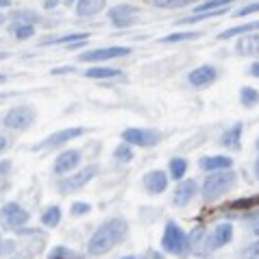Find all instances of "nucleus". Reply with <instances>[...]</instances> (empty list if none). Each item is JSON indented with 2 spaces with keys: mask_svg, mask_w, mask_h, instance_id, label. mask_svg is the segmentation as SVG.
<instances>
[{
  "mask_svg": "<svg viewBox=\"0 0 259 259\" xmlns=\"http://www.w3.org/2000/svg\"><path fill=\"white\" fill-rule=\"evenodd\" d=\"M253 231H255V235H257V237H259V225H257V227H255V229H253Z\"/></svg>",
  "mask_w": 259,
  "mask_h": 259,
  "instance_id": "obj_46",
  "label": "nucleus"
},
{
  "mask_svg": "<svg viewBox=\"0 0 259 259\" xmlns=\"http://www.w3.org/2000/svg\"><path fill=\"white\" fill-rule=\"evenodd\" d=\"M63 72H72V68H57L53 70V74H63Z\"/></svg>",
  "mask_w": 259,
  "mask_h": 259,
  "instance_id": "obj_41",
  "label": "nucleus"
},
{
  "mask_svg": "<svg viewBox=\"0 0 259 259\" xmlns=\"http://www.w3.org/2000/svg\"><path fill=\"white\" fill-rule=\"evenodd\" d=\"M255 177L259 179V157H257V159H255Z\"/></svg>",
  "mask_w": 259,
  "mask_h": 259,
  "instance_id": "obj_43",
  "label": "nucleus"
},
{
  "mask_svg": "<svg viewBox=\"0 0 259 259\" xmlns=\"http://www.w3.org/2000/svg\"><path fill=\"white\" fill-rule=\"evenodd\" d=\"M88 78H113L120 74V70L116 68H107V66H94V68H88L83 72Z\"/></svg>",
  "mask_w": 259,
  "mask_h": 259,
  "instance_id": "obj_22",
  "label": "nucleus"
},
{
  "mask_svg": "<svg viewBox=\"0 0 259 259\" xmlns=\"http://www.w3.org/2000/svg\"><path fill=\"white\" fill-rule=\"evenodd\" d=\"M235 50L242 57H255V55H259V35H246V33H244V37L237 39Z\"/></svg>",
  "mask_w": 259,
  "mask_h": 259,
  "instance_id": "obj_17",
  "label": "nucleus"
},
{
  "mask_svg": "<svg viewBox=\"0 0 259 259\" xmlns=\"http://www.w3.org/2000/svg\"><path fill=\"white\" fill-rule=\"evenodd\" d=\"M28 211L24 209L22 205L18 203H5L3 207H0V225H3L5 229H9V231H18V229H22L26 222H28Z\"/></svg>",
  "mask_w": 259,
  "mask_h": 259,
  "instance_id": "obj_5",
  "label": "nucleus"
},
{
  "mask_svg": "<svg viewBox=\"0 0 259 259\" xmlns=\"http://www.w3.org/2000/svg\"><path fill=\"white\" fill-rule=\"evenodd\" d=\"M5 57H7V53H0V59H5Z\"/></svg>",
  "mask_w": 259,
  "mask_h": 259,
  "instance_id": "obj_47",
  "label": "nucleus"
},
{
  "mask_svg": "<svg viewBox=\"0 0 259 259\" xmlns=\"http://www.w3.org/2000/svg\"><path fill=\"white\" fill-rule=\"evenodd\" d=\"M240 100L244 107H255L259 103V92L255 88H242L240 90Z\"/></svg>",
  "mask_w": 259,
  "mask_h": 259,
  "instance_id": "obj_27",
  "label": "nucleus"
},
{
  "mask_svg": "<svg viewBox=\"0 0 259 259\" xmlns=\"http://www.w3.org/2000/svg\"><path fill=\"white\" fill-rule=\"evenodd\" d=\"M229 3H233V0H207V3L198 5L194 13H203V11H218V9H225L229 7Z\"/></svg>",
  "mask_w": 259,
  "mask_h": 259,
  "instance_id": "obj_29",
  "label": "nucleus"
},
{
  "mask_svg": "<svg viewBox=\"0 0 259 259\" xmlns=\"http://www.w3.org/2000/svg\"><path fill=\"white\" fill-rule=\"evenodd\" d=\"M131 55L128 46H109V48H96V50H88V53L78 55V61H109V59H118V57Z\"/></svg>",
  "mask_w": 259,
  "mask_h": 259,
  "instance_id": "obj_9",
  "label": "nucleus"
},
{
  "mask_svg": "<svg viewBox=\"0 0 259 259\" xmlns=\"http://www.w3.org/2000/svg\"><path fill=\"white\" fill-rule=\"evenodd\" d=\"M0 253H3V240H0Z\"/></svg>",
  "mask_w": 259,
  "mask_h": 259,
  "instance_id": "obj_50",
  "label": "nucleus"
},
{
  "mask_svg": "<svg viewBox=\"0 0 259 259\" xmlns=\"http://www.w3.org/2000/svg\"><path fill=\"white\" fill-rule=\"evenodd\" d=\"M107 0H78L76 3V13L81 18H92L105 9Z\"/></svg>",
  "mask_w": 259,
  "mask_h": 259,
  "instance_id": "obj_18",
  "label": "nucleus"
},
{
  "mask_svg": "<svg viewBox=\"0 0 259 259\" xmlns=\"http://www.w3.org/2000/svg\"><path fill=\"white\" fill-rule=\"evenodd\" d=\"M113 159H118L122 163H128L133 159V148H131V144H126V142H122L120 146H116V150H113Z\"/></svg>",
  "mask_w": 259,
  "mask_h": 259,
  "instance_id": "obj_28",
  "label": "nucleus"
},
{
  "mask_svg": "<svg viewBox=\"0 0 259 259\" xmlns=\"http://www.w3.org/2000/svg\"><path fill=\"white\" fill-rule=\"evenodd\" d=\"M253 31H259V20L257 22H248V24H240V26H233V28H227L218 35V39H229L233 35H244V33H253Z\"/></svg>",
  "mask_w": 259,
  "mask_h": 259,
  "instance_id": "obj_21",
  "label": "nucleus"
},
{
  "mask_svg": "<svg viewBox=\"0 0 259 259\" xmlns=\"http://www.w3.org/2000/svg\"><path fill=\"white\" fill-rule=\"evenodd\" d=\"M11 172V161L9 159H0V177H7Z\"/></svg>",
  "mask_w": 259,
  "mask_h": 259,
  "instance_id": "obj_36",
  "label": "nucleus"
},
{
  "mask_svg": "<svg viewBox=\"0 0 259 259\" xmlns=\"http://www.w3.org/2000/svg\"><path fill=\"white\" fill-rule=\"evenodd\" d=\"M257 11H259V3H253V5H246V7H242V9H237L235 18H246L250 13H257Z\"/></svg>",
  "mask_w": 259,
  "mask_h": 259,
  "instance_id": "obj_35",
  "label": "nucleus"
},
{
  "mask_svg": "<svg viewBox=\"0 0 259 259\" xmlns=\"http://www.w3.org/2000/svg\"><path fill=\"white\" fill-rule=\"evenodd\" d=\"M168 179L170 177L165 175L163 170H150L142 177V185L150 196H157V194H163L165 190H168Z\"/></svg>",
  "mask_w": 259,
  "mask_h": 259,
  "instance_id": "obj_12",
  "label": "nucleus"
},
{
  "mask_svg": "<svg viewBox=\"0 0 259 259\" xmlns=\"http://www.w3.org/2000/svg\"><path fill=\"white\" fill-rule=\"evenodd\" d=\"M78 163H81V153L74 150V148H68L55 159V168L53 170H55V175H70Z\"/></svg>",
  "mask_w": 259,
  "mask_h": 259,
  "instance_id": "obj_14",
  "label": "nucleus"
},
{
  "mask_svg": "<svg viewBox=\"0 0 259 259\" xmlns=\"http://www.w3.org/2000/svg\"><path fill=\"white\" fill-rule=\"evenodd\" d=\"M70 211H72V215H85V213L92 211V205L90 203H83V200H76V203H72Z\"/></svg>",
  "mask_w": 259,
  "mask_h": 259,
  "instance_id": "obj_34",
  "label": "nucleus"
},
{
  "mask_svg": "<svg viewBox=\"0 0 259 259\" xmlns=\"http://www.w3.org/2000/svg\"><path fill=\"white\" fill-rule=\"evenodd\" d=\"M198 33L194 31H188V33H172V35H165V37H161L163 44H172V41H185V39H196Z\"/></svg>",
  "mask_w": 259,
  "mask_h": 259,
  "instance_id": "obj_31",
  "label": "nucleus"
},
{
  "mask_svg": "<svg viewBox=\"0 0 259 259\" xmlns=\"http://www.w3.org/2000/svg\"><path fill=\"white\" fill-rule=\"evenodd\" d=\"M250 76H255V78H259V61H255L253 66H250Z\"/></svg>",
  "mask_w": 259,
  "mask_h": 259,
  "instance_id": "obj_38",
  "label": "nucleus"
},
{
  "mask_svg": "<svg viewBox=\"0 0 259 259\" xmlns=\"http://www.w3.org/2000/svg\"><path fill=\"white\" fill-rule=\"evenodd\" d=\"M96 175H98V165L92 163V165H88V168L74 172V175L70 172V177H63L61 181L57 183V190H59L61 194H72V192L85 188V185H88Z\"/></svg>",
  "mask_w": 259,
  "mask_h": 259,
  "instance_id": "obj_4",
  "label": "nucleus"
},
{
  "mask_svg": "<svg viewBox=\"0 0 259 259\" xmlns=\"http://www.w3.org/2000/svg\"><path fill=\"white\" fill-rule=\"evenodd\" d=\"M257 150H259V140H257Z\"/></svg>",
  "mask_w": 259,
  "mask_h": 259,
  "instance_id": "obj_52",
  "label": "nucleus"
},
{
  "mask_svg": "<svg viewBox=\"0 0 259 259\" xmlns=\"http://www.w3.org/2000/svg\"><path fill=\"white\" fill-rule=\"evenodd\" d=\"M198 168L205 172H218V170H229L233 168V159L227 155H213V157H203L198 161Z\"/></svg>",
  "mask_w": 259,
  "mask_h": 259,
  "instance_id": "obj_16",
  "label": "nucleus"
},
{
  "mask_svg": "<svg viewBox=\"0 0 259 259\" xmlns=\"http://www.w3.org/2000/svg\"><path fill=\"white\" fill-rule=\"evenodd\" d=\"M3 22H5V18H3V16H0V24H3Z\"/></svg>",
  "mask_w": 259,
  "mask_h": 259,
  "instance_id": "obj_51",
  "label": "nucleus"
},
{
  "mask_svg": "<svg viewBox=\"0 0 259 259\" xmlns=\"http://www.w3.org/2000/svg\"><path fill=\"white\" fill-rule=\"evenodd\" d=\"M231 240H233V225H229V222L215 225L211 229V233L205 235V250H215L220 246H227Z\"/></svg>",
  "mask_w": 259,
  "mask_h": 259,
  "instance_id": "obj_8",
  "label": "nucleus"
},
{
  "mask_svg": "<svg viewBox=\"0 0 259 259\" xmlns=\"http://www.w3.org/2000/svg\"><path fill=\"white\" fill-rule=\"evenodd\" d=\"M7 146H9V142H7L5 135H0V153H3V150H5Z\"/></svg>",
  "mask_w": 259,
  "mask_h": 259,
  "instance_id": "obj_40",
  "label": "nucleus"
},
{
  "mask_svg": "<svg viewBox=\"0 0 259 259\" xmlns=\"http://www.w3.org/2000/svg\"><path fill=\"white\" fill-rule=\"evenodd\" d=\"M90 39V33H70V35H61V37H50V39H44L41 44L44 46H50V44H78V41H85Z\"/></svg>",
  "mask_w": 259,
  "mask_h": 259,
  "instance_id": "obj_20",
  "label": "nucleus"
},
{
  "mask_svg": "<svg viewBox=\"0 0 259 259\" xmlns=\"http://www.w3.org/2000/svg\"><path fill=\"white\" fill-rule=\"evenodd\" d=\"M11 3H9V0H0V7H9Z\"/></svg>",
  "mask_w": 259,
  "mask_h": 259,
  "instance_id": "obj_44",
  "label": "nucleus"
},
{
  "mask_svg": "<svg viewBox=\"0 0 259 259\" xmlns=\"http://www.w3.org/2000/svg\"><path fill=\"white\" fill-rule=\"evenodd\" d=\"M13 33H16L18 39H28V37H33L35 28H33V24H16L13 26Z\"/></svg>",
  "mask_w": 259,
  "mask_h": 259,
  "instance_id": "obj_32",
  "label": "nucleus"
},
{
  "mask_svg": "<svg viewBox=\"0 0 259 259\" xmlns=\"http://www.w3.org/2000/svg\"><path fill=\"white\" fill-rule=\"evenodd\" d=\"M59 222H61V207H59V205L48 207V209L41 213V225H44V227L55 229L57 225H59Z\"/></svg>",
  "mask_w": 259,
  "mask_h": 259,
  "instance_id": "obj_23",
  "label": "nucleus"
},
{
  "mask_svg": "<svg viewBox=\"0 0 259 259\" xmlns=\"http://www.w3.org/2000/svg\"><path fill=\"white\" fill-rule=\"evenodd\" d=\"M148 259H163V255L157 253V250H148Z\"/></svg>",
  "mask_w": 259,
  "mask_h": 259,
  "instance_id": "obj_39",
  "label": "nucleus"
},
{
  "mask_svg": "<svg viewBox=\"0 0 259 259\" xmlns=\"http://www.w3.org/2000/svg\"><path fill=\"white\" fill-rule=\"evenodd\" d=\"M240 255H242L244 259H259V240L253 242V244H248V246H244V248L240 250Z\"/></svg>",
  "mask_w": 259,
  "mask_h": 259,
  "instance_id": "obj_33",
  "label": "nucleus"
},
{
  "mask_svg": "<svg viewBox=\"0 0 259 259\" xmlns=\"http://www.w3.org/2000/svg\"><path fill=\"white\" fill-rule=\"evenodd\" d=\"M190 3H196V0H181L179 5H190Z\"/></svg>",
  "mask_w": 259,
  "mask_h": 259,
  "instance_id": "obj_45",
  "label": "nucleus"
},
{
  "mask_svg": "<svg viewBox=\"0 0 259 259\" xmlns=\"http://www.w3.org/2000/svg\"><path fill=\"white\" fill-rule=\"evenodd\" d=\"M48 259H83V255L74 253V250H68L66 246H55L53 250H50Z\"/></svg>",
  "mask_w": 259,
  "mask_h": 259,
  "instance_id": "obj_30",
  "label": "nucleus"
},
{
  "mask_svg": "<svg viewBox=\"0 0 259 259\" xmlns=\"http://www.w3.org/2000/svg\"><path fill=\"white\" fill-rule=\"evenodd\" d=\"M240 140H242V124H240V122H235L231 128H227V131H225V135H222L220 144H222L225 148H233V150H237V148H240Z\"/></svg>",
  "mask_w": 259,
  "mask_h": 259,
  "instance_id": "obj_19",
  "label": "nucleus"
},
{
  "mask_svg": "<svg viewBox=\"0 0 259 259\" xmlns=\"http://www.w3.org/2000/svg\"><path fill=\"white\" fill-rule=\"evenodd\" d=\"M5 81V74H0V83H3Z\"/></svg>",
  "mask_w": 259,
  "mask_h": 259,
  "instance_id": "obj_49",
  "label": "nucleus"
},
{
  "mask_svg": "<svg viewBox=\"0 0 259 259\" xmlns=\"http://www.w3.org/2000/svg\"><path fill=\"white\" fill-rule=\"evenodd\" d=\"M122 259H138V257H131V255H128V257H122Z\"/></svg>",
  "mask_w": 259,
  "mask_h": 259,
  "instance_id": "obj_48",
  "label": "nucleus"
},
{
  "mask_svg": "<svg viewBox=\"0 0 259 259\" xmlns=\"http://www.w3.org/2000/svg\"><path fill=\"white\" fill-rule=\"evenodd\" d=\"M161 248L163 253L175 255V257H185L190 253V244H188V235L175 220L165 222L163 235H161Z\"/></svg>",
  "mask_w": 259,
  "mask_h": 259,
  "instance_id": "obj_3",
  "label": "nucleus"
},
{
  "mask_svg": "<svg viewBox=\"0 0 259 259\" xmlns=\"http://www.w3.org/2000/svg\"><path fill=\"white\" fill-rule=\"evenodd\" d=\"M205 229L203 227H196L194 231L188 235V244H190V250L192 253H198L200 250V246H203V250H205Z\"/></svg>",
  "mask_w": 259,
  "mask_h": 259,
  "instance_id": "obj_25",
  "label": "nucleus"
},
{
  "mask_svg": "<svg viewBox=\"0 0 259 259\" xmlns=\"http://www.w3.org/2000/svg\"><path fill=\"white\" fill-rule=\"evenodd\" d=\"M126 235H128V222L124 218H120V215H113V218L105 220L94 231V235L90 237L88 255L100 257V255L109 253V250L116 248L120 242L126 240Z\"/></svg>",
  "mask_w": 259,
  "mask_h": 259,
  "instance_id": "obj_1",
  "label": "nucleus"
},
{
  "mask_svg": "<svg viewBox=\"0 0 259 259\" xmlns=\"http://www.w3.org/2000/svg\"><path fill=\"white\" fill-rule=\"evenodd\" d=\"M140 16V9L133 5H118L109 11V20L116 28H128L135 24V18Z\"/></svg>",
  "mask_w": 259,
  "mask_h": 259,
  "instance_id": "obj_10",
  "label": "nucleus"
},
{
  "mask_svg": "<svg viewBox=\"0 0 259 259\" xmlns=\"http://www.w3.org/2000/svg\"><path fill=\"white\" fill-rule=\"evenodd\" d=\"M196 194H198V183L194 181V179H188V181H183V179H181V183L177 185L175 194H172V205H175V207L190 205L192 200L196 198Z\"/></svg>",
  "mask_w": 259,
  "mask_h": 259,
  "instance_id": "obj_13",
  "label": "nucleus"
},
{
  "mask_svg": "<svg viewBox=\"0 0 259 259\" xmlns=\"http://www.w3.org/2000/svg\"><path fill=\"white\" fill-rule=\"evenodd\" d=\"M35 120V111L31 109L28 105H20V107H13V109L7 111L5 116V126L7 128H16V131H24L33 124Z\"/></svg>",
  "mask_w": 259,
  "mask_h": 259,
  "instance_id": "obj_6",
  "label": "nucleus"
},
{
  "mask_svg": "<svg viewBox=\"0 0 259 259\" xmlns=\"http://www.w3.org/2000/svg\"><path fill=\"white\" fill-rule=\"evenodd\" d=\"M85 131L81 126H72V128H63V131H57V133H53V135H48V138L41 142V144H37V150H41V148H57V146H63L66 142H72V140H76V138H81Z\"/></svg>",
  "mask_w": 259,
  "mask_h": 259,
  "instance_id": "obj_11",
  "label": "nucleus"
},
{
  "mask_svg": "<svg viewBox=\"0 0 259 259\" xmlns=\"http://www.w3.org/2000/svg\"><path fill=\"white\" fill-rule=\"evenodd\" d=\"M168 170H170V179L181 181V179L185 177V172H188V161L181 159V157H175V159H170Z\"/></svg>",
  "mask_w": 259,
  "mask_h": 259,
  "instance_id": "obj_24",
  "label": "nucleus"
},
{
  "mask_svg": "<svg viewBox=\"0 0 259 259\" xmlns=\"http://www.w3.org/2000/svg\"><path fill=\"white\" fill-rule=\"evenodd\" d=\"M188 78L194 88H207V85H211L218 78V70L209 66V63H205V66H198L196 70H192Z\"/></svg>",
  "mask_w": 259,
  "mask_h": 259,
  "instance_id": "obj_15",
  "label": "nucleus"
},
{
  "mask_svg": "<svg viewBox=\"0 0 259 259\" xmlns=\"http://www.w3.org/2000/svg\"><path fill=\"white\" fill-rule=\"evenodd\" d=\"M161 140V135L150 128H126L122 133V142L131 144V146H140V148H150Z\"/></svg>",
  "mask_w": 259,
  "mask_h": 259,
  "instance_id": "obj_7",
  "label": "nucleus"
},
{
  "mask_svg": "<svg viewBox=\"0 0 259 259\" xmlns=\"http://www.w3.org/2000/svg\"><path fill=\"white\" fill-rule=\"evenodd\" d=\"M257 205H259V194L248 196V198H237L233 203H229V207H231V209H237V211H253Z\"/></svg>",
  "mask_w": 259,
  "mask_h": 259,
  "instance_id": "obj_26",
  "label": "nucleus"
},
{
  "mask_svg": "<svg viewBox=\"0 0 259 259\" xmlns=\"http://www.w3.org/2000/svg\"><path fill=\"white\" fill-rule=\"evenodd\" d=\"M53 7H57V0H46V9H53Z\"/></svg>",
  "mask_w": 259,
  "mask_h": 259,
  "instance_id": "obj_42",
  "label": "nucleus"
},
{
  "mask_svg": "<svg viewBox=\"0 0 259 259\" xmlns=\"http://www.w3.org/2000/svg\"><path fill=\"white\" fill-rule=\"evenodd\" d=\"M237 181V175L229 168V170H218V172H209V177H205L203 188H200V194H203L205 203H215L220 200L229 190H233V185Z\"/></svg>",
  "mask_w": 259,
  "mask_h": 259,
  "instance_id": "obj_2",
  "label": "nucleus"
},
{
  "mask_svg": "<svg viewBox=\"0 0 259 259\" xmlns=\"http://www.w3.org/2000/svg\"><path fill=\"white\" fill-rule=\"evenodd\" d=\"M157 7H161V9H170V7L179 5V0H155Z\"/></svg>",
  "mask_w": 259,
  "mask_h": 259,
  "instance_id": "obj_37",
  "label": "nucleus"
}]
</instances>
